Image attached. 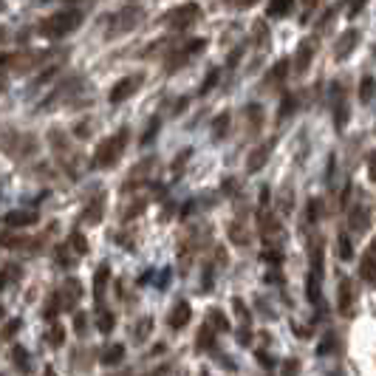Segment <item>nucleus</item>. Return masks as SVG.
<instances>
[{"label":"nucleus","mask_w":376,"mask_h":376,"mask_svg":"<svg viewBox=\"0 0 376 376\" xmlns=\"http://www.w3.org/2000/svg\"><path fill=\"white\" fill-rule=\"evenodd\" d=\"M82 23V12L80 9H63V12H54L51 18H46L40 23V35L49 37V40H60L71 32H77Z\"/></svg>","instance_id":"nucleus-1"},{"label":"nucleus","mask_w":376,"mask_h":376,"mask_svg":"<svg viewBox=\"0 0 376 376\" xmlns=\"http://www.w3.org/2000/svg\"><path fill=\"white\" fill-rule=\"evenodd\" d=\"M125 147H127V130H119V133H113V136H108V139H102L96 144V153H94L91 164L99 167V170L113 167L119 161V156L125 153Z\"/></svg>","instance_id":"nucleus-2"},{"label":"nucleus","mask_w":376,"mask_h":376,"mask_svg":"<svg viewBox=\"0 0 376 376\" xmlns=\"http://www.w3.org/2000/svg\"><path fill=\"white\" fill-rule=\"evenodd\" d=\"M142 20V9L139 6H125L119 15L111 18V29H108V37H116V35H125L130 32L136 23Z\"/></svg>","instance_id":"nucleus-3"},{"label":"nucleus","mask_w":376,"mask_h":376,"mask_svg":"<svg viewBox=\"0 0 376 376\" xmlns=\"http://www.w3.org/2000/svg\"><path fill=\"white\" fill-rule=\"evenodd\" d=\"M142 82H144V77H142V74H130V77L119 80V82L113 85V91H111V102H113V105H119V102L130 99V96L142 88Z\"/></svg>","instance_id":"nucleus-4"},{"label":"nucleus","mask_w":376,"mask_h":376,"mask_svg":"<svg viewBox=\"0 0 376 376\" xmlns=\"http://www.w3.org/2000/svg\"><path fill=\"white\" fill-rule=\"evenodd\" d=\"M196 18H199V6H196V4H187V6L173 9L167 20H170V26H173L175 32H184V29H190V26L196 23Z\"/></svg>","instance_id":"nucleus-5"},{"label":"nucleus","mask_w":376,"mask_h":376,"mask_svg":"<svg viewBox=\"0 0 376 376\" xmlns=\"http://www.w3.org/2000/svg\"><path fill=\"white\" fill-rule=\"evenodd\" d=\"M204 46H207V40H190V43H187V46H181L178 49V54L170 60V71H175L181 63H187V60H190V57H196V54H201L204 51Z\"/></svg>","instance_id":"nucleus-6"},{"label":"nucleus","mask_w":376,"mask_h":376,"mask_svg":"<svg viewBox=\"0 0 376 376\" xmlns=\"http://www.w3.org/2000/svg\"><path fill=\"white\" fill-rule=\"evenodd\" d=\"M337 306H339V314H342V317H351V314H353V283H351L348 277H342V280H339Z\"/></svg>","instance_id":"nucleus-7"},{"label":"nucleus","mask_w":376,"mask_h":376,"mask_svg":"<svg viewBox=\"0 0 376 376\" xmlns=\"http://www.w3.org/2000/svg\"><path fill=\"white\" fill-rule=\"evenodd\" d=\"M314 51H317L314 40H303L300 49H297V54H294V68L297 71H306L311 65V60H314Z\"/></svg>","instance_id":"nucleus-8"},{"label":"nucleus","mask_w":376,"mask_h":376,"mask_svg":"<svg viewBox=\"0 0 376 376\" xmlns=\"http://www.w3.org/2000/svg\"><path fill=\"white\" fill-rule=\"evenodd\" d=\"M190 303H175L173 306V311H170V317H167V322H170V328H184L187 322H190Z\"/></svg>","instance_id":"nucleus-9"},{"label":"nucleus","mask_w":376,"mask_h":376,"mask_svg":"<svg viewBox=\"0 0 376 376\" xmlns=\"http://www.w3.org/2000/svg\"><path fill=\"white\" fill-rule=\"evenodd\" d=\"M272 147H275V139H269L266 144H261L258 150H252V158H249V164H246V167H249V173H258V170H261V167L269 161V153H272Z\"/></svg>","instance_id":"nucleus-10"},{"label":"nucleus","mask_w":376,"mask_h":376,"mask_svg":"<svg viewBox=\"0 0 376 376\" xmlns=\"http://www.w3.org/2000/svg\"><path fill=\"white\" fill-rule=\"evenodd\" d=\"M356 40H359V32H356V29H351V32H345V35L339 37V46L334 49V54H337V60H345V57H348V51H353V49H356Z\"/></svg>","instance_id":"nucleus-11"},{"label":"nucleus","mask_w":376,"mask_h":376,"mask_svg":"<svg viewBox=\"0 0 376 376\" xmlns=\"http://www.w3.org/2000/svg\"><path fill=\"white\" fill-rule=\"evenodd\" d=\"M102 213H105V196H99L88 204V210L82 213V224H96L102 218Z\"/></svg>","instance_id":"nucleus-12"},{"label":"nucleus","mask_w":376,"mask_h":376,"mask_svg":"<svg viewBox=\"0 0 376 376\" xmlns=\"http://www.w3.org/2000/svg\"><path fill=\"white\" fill-rule=\"evenodd\" d=\"M368 221H370V213H368V207H353L351 210V230L353 232H365L368 230Z\"/></svg>","instance_id":"nucleus-13"},{"label":"nucleus","mask_w":376,"mask_h":376,"mask_svg":"<svg viewBox=\"0 0 376 376\" xmlns=\"http://www.w3.org/2000/svg\"><path fill=\"white\" fill-rule=\"evenodd\" d=\"M337 252H339V261H351L353 258V241H351V232L348 230H339Z\"/></svg>","instance_id":"nucleus-14"},{"label":"nucleus","mask_w":376,"mask_h":376,"mask_svg":"<svg viewBox=\"0 0 376 376\" xmlns=\"http://www.w3.org/2000/svg\"><path fill=\"white\" fill-rule=\"evenodd\" d=\"M37 221V213H26V210H18V213H9L6 215V224L9 227H29Z\"/></svg>","instance_id":"nucleus-15"},{"label":"nucleus","mask_w":376,"mask_h":376,"mask_svg":"<svg viewBox=\"0 0 376 376\" xmlns=\"http://www.w3.org/2000/svg\"><path fill=\"white\" fill-rule=\"evenodd\" d=\"M359 275H362L365 283H373V280H376V258H373V252H368V255L362 258V263H359Z\"/></svg>","instance_id":"nucleus-16"},{"label":"nucleus","mask_w":376,"mask_h":376,"mask_svg":"<svg viewBox=\"0 0 376 376\" xmlns=\"http://www.w3.org/2000/svg\"><path fill=\"white\" fill-rule=\"evenodd\" d=\"M306 297H308V303L320 306V277L314 272L306 275Z\"/></svg>","instance_id":"nucleus-17"},{"label":"nucleus","mask_w":376,"mask_h":376,"mask_svg":"<svg viewBox=\"0 0 376 376\" xmlns=\"http://www.w3.org/2000/svg\"><path fill=\"white\" fill-rule=\"evenodd\" d=\"M373 94H376V80L368 74V77H362V82H359V102L368 105V102L373 99Z\"/></svg>","instance_id":"nucleus-18"},{"label":"nucleus","mask_w":376,"mask_h":376,"mask_svg":"<svg viewBox=\"0 0 376 376\" xmlns=\"http://www.w3.org/2000/svg\"><path fill=\"white\" fill-rule=\"evenodd\" d=\"M63 306H74L77 300H80V283L77 280H71V283H65V289H63V294L57 297Z\"/></svg>","instance_id":"nucleus-19"},{"label":"nucleus","mask_w":376,"mask_h":376,"mask_svg":"<svg viewBox=\"0 0 376 376\" xmlns=\"http://www.w3.org/2000/svg\"><path fill=\"white\" fill-rule=\"evenodd\" d=\"M292 9H294V6L289 4V0H272V4L266 6V15H269V18H286Z\"/></svg>","instance_id":"nucleus-20"},{"label":"nucleus","mask_w":376,"mask_h":376,"mask_svg":"<svg viewBox=\"0 0 376 376\" xmlns=\"http://www.w3.org/2000/svg\"><path fill=\"white\" fill-rule=\"evenodd\" d=\"M345 122H348V108L342 102V94H337V102H334V125H337V130H342Z\"/></svg>","instance_id":"nucleus-21"},{"label":"nucleus","mask_w":376,"mask_h":376,"mask_svg":"<svg viewBox=\"0 0 376 376\" xmlns=\"http://www.w3.org/2000/svg\"><path fill=\"white\" fill-rule=\"evenodd\" d=\"M108 277H111V269H108V266H99V269H96V277H94V294H96V300H102Z\"/></svg>","instance_id":"nucleus-22"},{"label":"nucleus","mask_w":376,"mask_h":376,"mask_svg":"<svg viewBox=\"0 0 376 376\" xmlns=\"http://www.w3.org/2000/svg\"><path fill=\"white\" fill-rule=\"evenodd\" d=\"M122 356H125V345H108L102 351V362L105 365H116V362H122Z\"/></svg>","instance_id":"nucleus-23"},{"label":"nucleus","mask_w":376,"mask_h":376,"mask_svg":"<svg viewBox=\"0 0 376 376\" xmlns=\"http://www.w3.org/2000/svg\"><path fill=\"white\" fill-rule=\"evenodd\" d=\"M320 215H322V201H320V199H311V201L306 204V224H317Z\"/></svg>","instance_id":"nucleus-24"},{"label":"nucleus","mask_w":376,"mask_h":376,"mask_svg":"<svg viewBox=\"0 0 376 376\" xmlns=\"http://www.w3.org/2000/svg\"><path fill=\"white\" fill-rule=\"evenodd\" d=\"M113 325H116V317H113L111 311H99V314H96V328H99L102 334H111Z\"/></svg>","instance_id":"nucleus-25"},{"label":"nucleus","mask_w":376,"mask_h":376,"mask_svg":"<svg viewBox=\"0 0 376 376\" xmlns=\"http://www.w3.org/2000/svg\"><path fill=\"white\" fill-rule=\"evenodd\" d=\"M227 127H230V113H218L215 122H213V136L215 139H224L227 136Z\"/></svg>","instance_id":"nucleus-26"},{"label":"nucleus","mask_w":376,"mask_h":376,"mask_svg":"<svg viewBox=\"0 0 376 376\" xmlns=\"http://www.w3.org/2000/svg\"><path fill=\"white\" fill-rule=\"evenodd\" d=\"M68 249L77 252V255H85V252H88V241L82 238V232H71V238H68Z\"/></svg>","instance_id":"nucleus-27"},{"label":"nucleus","mask_w":376,"mask_h":376,"mask_svg":"<svg viewBox=\"0 0 376 376\" xmlns=\"http://www.w3.org/2000/svg\"><path fill=\"white\" fill-rule=\"evenodd\" d=\"M210 325H213L215 331H230V320L224 317L221 308H213V311H210Z\"/></svg>","instance_id":"nucleus-28"},{"label":"nucleus","mask_w":376,"mask_h":376,"mask_svg":"<svg viewBox=\"0 0 376 376\" xmlns=\"http://www.w3.org/2000/svg\"><path fill=\"white\" fill-rule=\"evenodd\" d=\"M311 272H314L317 277H322V246H320V244L311 246Z\"/></svg>","instance_id":"nucleus-29"},{"label":"nucleus","mask_w":376,"mask_h":376,"mask_svg":"<svg viewBox=\"0 0 376 376\" xmlns=\"http://www.w3.org/2000/svg\"><path fill=\"white\" fill-rule=\"evenodd\" d=\"M218 77H221V71H218V68H213V71H210V74L204 77V82H201L199 94H201V96H204V94H210V91H213V88L218 85Z\"/></svg>","instance_id":"nucleus-30"},{"label":"nucleus","mask_w":376,"mask_h":376,"mask_svg":"<svg viewBox=\"0 0 376 376\" xmlns=\"http://www.w3.org/2000/svg\"><path fill=\"white\" fill-rule=\"evenodd\" d=\"M294 108H297V99H294L292 94H286V99L280 102V113H277V119H289V116L294 113Z\"/></svg>","instance_id":"nucleus-31"},{"label":"nucleus","mask_w":376,"mask_h":376,"mask_svg":"<svg viewBox=\"0 0 376 376\" xmlns=\"http://www.w3.org/2000/svg\"><path fill=\"white\" fill-rule=\"evenodd\" d=\"M337 351V334H325V339L317 345V353L325 356V353H334Z\"/></svg>","instance_id":"nucleus-32"},{"label":"nucleus","mask_w":376,"mask_h":376,"mask_svg":"<svg viewBox=\"0 0 376 376\" xmlns=\"http://www.w3.org/2000/svg\"><path fill=\"white\" fill-rule=\"evenodd\" d=\"M261 261L263 263H272V266H280L283 263V252L280 249H263L261 252Z\"/></svg>","instance_id":"nucleus-33"},{"label":"nucleus","mask_w":376,"mask_h":376,"mask_svg":"<svg viewBox=\"0 0 376 376\" xmlns=\"http://www.w3.org/2000/svg\"><path fill=\"white\" fill-rule=\"evenodd\" d=\"M232 308H235V314L241 317V322H244V325H249L252 314H249V308H246V303H244L241 297H235V300H232Z\"/></svg>","instance_id":"nucleus-34"},{"label":"nucleus","mask_w":376,"mask_h":376,"mask_svg":"<svg viewBox=\"0 0 376 376\" xmlns=\"http://www.w3.org/2000/svg\"><path fill=\"white\" fill-rule=\"evenodd\" d=\"M289 60H277L275 63V68H272V74H269V80H286V74H289Z\"/></svg>","instance_id":"nucleus-35"},{"label":"nucleus","mask_w":376,"mask_h":376,"mask_svg":"<svg viewBox=\"0 0 376 376\" xmlns=\"http://www.w3.org/2000/svg\"><path fill=\"white\" fill-rule=\"evenodd\" d=\"M158 125H161V119H158V116H156V119H150V125H147V130H144V136H142V144H150V142L156 139Z\"/></svg>","instance_id":"nucleus-36"},{"label":"nucleus","mask_w":376,"mask_h":376,"mask_svg":"<svg viewBox=\"0 0 376 376\" xmlns=\"http://www.w3.org/2000/svg\"><path fill=\"white\" fill-rule=\"evenodd\" d=\"M63 342H65V331H63L60 325H54V328L49 331V345H51V348H60Z\"/></svg>","instance_id":"nucleus-37"},{"label":"nucleus","mask_w":376,"mask_h":376,"mask_svg":"<svg viewBox=\"0 0 376 376\" xmlns=\"http://www.w3.org/2000/svg\"><path fill=\"white\" fill-rule=\"evenodd\" d=\"M199 348L204 351V348H213V325L207 322L204 328H201V334H199Z\"/></svg>","instance_id":"nucleus-38"},{"label":"nucleus","mask_w":376,"mask_h":376,"mask_svg":"<svg viewBox=\"0 0 376 376\" xmlns=\"http://www.w3.org/2000/svg\"><path fill=\"white\" fill-rule=\"evenodd\" d=\"M334 173H337V156L331 153V156H328V164H325V181H328V184L334 181Z\"/></svg>","instance_id":"nucleus-39"},{"label":"nucleus","mask_w":376,"mask_h":376,"mask_svg":"<svg viewBox=\"0 0 376 376\" xmlns=\"http://www.w3.org/2000/svg\"><path fill=\"white\" fill-rule=\"evenodd\" d=\"M150 328H153V320L147 317L144 322H139V325H136V339H144V337L150 334Z\"/></svg>","instance_id":"nucleus-40"},{"label":"nucleus","mask_w":376,"mask_h":376,"mask_svg":"<svg viewBox=\"0 0 376 376\" xmlns=\"http://www.w3.org/2000/svg\"><path fill=\"white\" fill-rule=\"evenodd\" d=\"M297 370H300V362L297 359H286L283 362V376H294Z\"/></svg>","instance_id":"nucleus-41"},{"label":"nucleus","mask_w":376,"mask_h":376,"mask_svg":"<svg viewBox=\"0 0 376 376\" xmlns=\"http://www.w3.org/2000/svg\"><path fill=\"white\" fill-rule=\"evenodd\" d=\"M230 235H232V241H238V244H246V232H244L241 227H230Z\"/></svg>","instance_id":"nucleus-42"},{"label":"nucleus","mask_w":376,"mask_h":376,"mask_svg":"<svg viewBox=\"0 0 376 376\" xmlns=\"http://www.w3.org/2000/svg\"><path fill=\"white\" fill-rule=\"evenodd\" d=\"M15 359H18V368H20V370H26V348H20V345H18V348H15Z\"/></svg>","instance_id":"nucleus-43"},{"label":"nucleus","mask_w":376,"mask_h":376,"mask_svg":"<svg viewBox=\"0 0 376 376\" xmlns=\"http://www.w3.org/2000/svg\"><path fill=\"white\" fill-rule=\"evenodd\" d=\"M351 190H353V184L348 181V184H345V190H342V199H339V204H342V207H348V199H351Z\"/></svg>","instance_id":"nucleus-44"},{"label":"nucleus","mask_w":376,"mask_h":376,"mask_svg":"<svg viewBox=\"0 0 376 376\" xmlns=\"http://www.w3.org/2000/svg\"><path fill=\"white\" fill-rule=\"evenodd\" d=\"M368 173H370V178L376 181V150L370 153V161H368Z\"/></svg>","instance_id":"nucleus-45"},{"label":"nucleus","mask_w":376,"mask_h":376,"mask_svg":"<svg viewBox=\"0 0 376 376\" xmlns=\"http://www.w3.org/2000/svg\"><path fill=\"white\" fill-rule=\"evenodd\" d=\"M258 362H261L263 368H275V362H272V356H269V353H258Z\"/></svg>","instance_id":"nucleus-46"},{"label":"nucleus","mask_w":376,"mask_h":376,"mask_svg":"<svg viewBox=\"0 0 376 376\" xmlns=\"http://www.w3.org/2000/svg\"><path fill=\"white\" fill-rule=\"evenodd\" d=\"M18 328H20V320H12V322L6 325V337H12V334H18Z\"/></svg>","instance_id":"nucleus-47"},{"label":"nucleus","mask_w":376,"mask_h":376,"mask_svg":"<svg viewBox=\"0 0 376 376\" xmlns=\"http://www.w3.org/2000/svg\"><path fill=\"white\" fill-rule=\"evenodd\" d=\"M238 342H241V345H249V331H246V328L238 331Z\"/></svg>","instance_id":"nucleus-48"},{"label":"nucleus","mask_w":376,"mask_h":376,"mask_svg":"<svg viewBox=\"0 0 376 376\" xmlns=\"http://www.w3.org/2000/svg\"><path fill=\"white\" fill-rule=\"evenodd\" d=\"M269 204V187H261V207Z\"/></svg>","instance_id":"nucleus-49"},{"label":"nucleus","mask_w":376,"mask_h":376,"mask_svg":"<svg viewBox=\"0 0 376 376\" xmlns=\"http://www.w3.org/2000/svg\"><path fill=\"white\" fill-rule=\"evenodd\" d=\"M238 60H241V49H238V51H232V54H230V65H235V63H238Z\"/></svg>","instance_id":"nucleus-50"},{"label":"nucleus","mask_w":376,"mask_h":376,"mask_svg":"<svg viewBox=\"0 0 376 376\" xmlns=\"http://www.w3.org/2000/svg\"><path fill=\"white\" fill-rule=\"evenodd\" d=\"M77 328H80V331L85 328V317H82V314H77Z\"/></svg>","instance_id":"nucleus-51"},{"label":"nucleus","mask_w":376,"mask_h":376,"mask_svg":"<svg viewBox=\"0 0 376 376\" xmlns=\"http://www.w3.org/2000/svg\"><path fill=\"white\" fill-rule=\"evenodd\" d=\"M6 289V275H0V292Z\"/></svg>","instance_id":"nucleus-52"},{"label":"nucleus","mask_w":376,"mask_h":376,"mask_svg":"<svg viewBox=\"0 0 376 376\" xmlns=\"http://www.w3.org/2000/svg\"><path fill=\"white\" fill-rule=\"evenodd\" d=\"M373 252H376V238H373Z\"/></svg>","instance_id":"nucleus-53"},{"label":"nucleus","mask_w":376,"mask_h":376,"mask_svg":"<svg viewBox=\"0 0 376 376\" xmlns=\"http://www.w3.org/2000/svg\"><path fill=\"white\" fill-rule=\"evenodd\" d=\"M201 376H210V373H207V370H204V373H201Z\"/></svg>","instance_id":"nucleus-54"},{"label":"nucleus","mask_w":376,"mask_h":376,"mask_svg":"<svg viewBox=\"0 0 376 376\" xmlns=\"http://www.w3.org/2000/svg\"><path fill=\"white\" fill-rule=\"evenodd\" d=\"M0 317H4V308H0Z\"/></svg>","instance_id":"nucleus-55"}]
</instances>
